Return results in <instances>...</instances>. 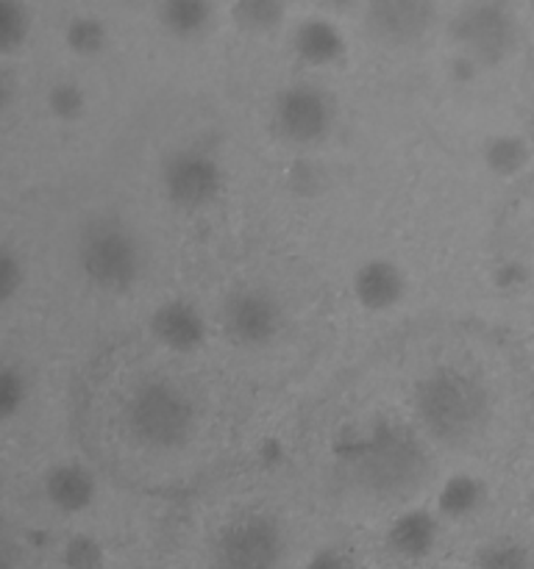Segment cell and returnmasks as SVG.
I'll list each match as a JSON object with an SVG mask.
<instances>
[{"instance_id": "9a60e30c", "label": "cell", "mask_w": 534, "mask_h": 569, "mask_svg": "<svg viewBox=\"0 0 534 569\" xmlns=\"http://www.w3.org/2000/svg\"><path fill=\"white\" fill-rule=\"evenodd\" d=\"M156 14H159V26L165 28V33L189 42L209 31L215 22V6L206 0H167Z\"/></svg>"}, {"instance_id": "44dd1931", "label": "cell", "mask_w": 534, "mask_h": 569, "mask_svg": "<svg viewBox=\"0 0 534 569\" xmlns=\"http://www.w3.org/2000/svg\"><path fill=\"white\" fill-rule=\"evenodd\" d=\"M28 33V11L22 6L0 0V53H11Z\"/></svg>"}, {"instance_id": "cb8c5ba5", "label": "cell", "mask_w": 534, "mask_h": 569, "mask_svg": "<svg viewBox=\"0 0 534 569\" xmlns=\"http://www.w3.org/2000/svg\"><path fill=\"white\" fill-rule=\"evenodd\" d=\"M20 281H22L20 261H17L9 250L0 248V306H3L9 298H14V292L20 289Z\"/></svg>"}, {"instance_id": "7a4b0ae2", "label": "cell", "mask_w": 534, "mask_h": 569, "mask_svg": "<svg viewBox=\"0 0 534 569\" xmlns=\"http://www.w3.org/2000/svg\"><path fill=\"white\" fill-rule=\"evenodd\" d=\"M348 467L362 492L376 500H406L428 481V456L421 439L395 422H378L356 439Z\"/></svg>"}, {"instance_id": "4fadbf2b", "label": "cell", "mask_w": 534, "mask_h": 569, "mask_svg": "<svg viewBox=\"0 0 534 569\" xmlns=\"http://www.w3.org/2000/svg\"><path fill=\"white\" fill-rule=\"evenodd\" d=\"M293 48L306 64L326 67L343 59L345 39L334 22L320 20V17H312V20H304L298 28H295Z\"/></svg>"}, {"instance_id": "277c9868", "label": "cell", "mask_w": 534, "mask_h": 569, "mask_svg": "<svg viewBox=\"0 0 534 569\" xmlns=\"http://www.w3.org/2000/svg\"><path fill=\"white\" fill-rule=\"evenodd\" d=\"M76 250L83 278L103 292H126L145 272L142 239L115 217L89 220Z\"/></svg>"}, {"instance_id": "5bb4252c", "label": "cell", "mask_w": 534, "mask_h": 569, "mask_svg": "<svg viewBox=\"0 0 534 569\" xmlns=\"http://www.w3.org/2000/svg\"><path fill=\"white\" fill-rule=\"evenodd\" d=\"M437 542V520L428 511H409L387 531V545L400 559H423Z\"/></svg>"}, {"instance_id": "d4e9b609", "label": "cell", "mask_w": 534, "mask_h": 569, "mask_svg": "<svg viewBox=\"0 0 534 569\" xmlns=\"http://www.w3.org/2000/svg\"><path fill=\"white\" fill-rule=\"evenodd\" d=\"M50 103H53L56 114L61 117H76L78 111H81L83 100H81V92H78L72 83H65V87H56L53 98H50Z\"/></svg>"}, {"instance_id": "30bf717a", "label": "cell", "mask_w": 534, "mask_h": 569, "mask_svg": "<svg viewBox=\"0 0 534 569\" xmlns=\"http://www.w3.org/2000/svg\"><path fill=\"white\" fill-rule=\"evenodd\" d=\"M437 6L426 0H382L365 11V28L384 48H412L432 31Z\"/></svg>"}, {"instance_id": "2e32d148", "label": "cell", "mask_w": 534, "mask_h": 569, "mask_svg": "<svg viewBox=\"0 0 534 569\" xmlns=\"http://www.w3.org/2000/svg\"><path fill=\"white\" fill-rule=\"evenodd\" d=\"M48 495L59 509L81 511L95 495L92 476L76 465L59 467V470L48 478Z\"/></svg>"}, {"instance_id": "9c48e42d", "label": "cell", "mask_w": 534, "mask_h": 569, "mask_svg": "<svg viewBox=\"0 0 534 569\" xmlns=\"http://www.w3.org/2000/svg\"><path fill=\"white\" fill-rule=\"evenodd\" d=\"M281 306L265 289H234L220 306L222 333L228 342L245 350L267 348L281 333Z\"/></svg>"}, {"instance_id": "ffe728a7", "label": "cell", "mask_w": 534, "mask_h": 569, "mask_svg": "<svg viewBox=\"0 0 534 569\" xmlns=\"http://www.w3.org/2000/svg\"><path fill=\"white\" fill-rule=\"evenodd\" d=\"M484 498V487L476 481V478H451L445 483L443 495H439V511L448 517H467L478 509Z\"/></svg>"}, {"instance_id": "5b68a950", "label": "cell", "mask_w": 534, "mask_h": 569, "mask_svg": "<svg viewBox=\"0 0 534 569\" xmlns=\"http://www.w3.org/2000/svg\"><path fill=\"white\" fill-rule=\"evenodd\" d=\"M451 37L471 64L498 67L515 53L521 28L504 3H467L451 20Z\"/></svg>"}, {"instance_id": "f1b7e54d", "label": "cell", "mask_w": 534, "mask_h": 569, "mask_svg": "<svg viewBox=\"0 0 534 569\" xmlns=\"http://www.w3.org/2000/svg\"><path fill=\"white\" fill-rule=\"evenodd\" d=\"M528 503H532V511H534V492H532V498H528Z\"/></svg>"}, {"instance_id": "83f0119b", "label": "cell", "mask_w": 534, "mask_h": 569, "mask_svg": "<svg viewBox=\"0 0 534 569\" xmlns=\"http://www.w3.org/2000/svg\"><path fill=\"white\" fill-rule=\"evenodd\" d=\"M9 94H11L9 81H6V76H3V72H0V111H3L6 103H9Z\"/></svg>"}, {"instance_id": "e0dca14e", "label": "cell", "mask_w": 534, "mask_h": 569, "mask_svg": "<svg viewBox=\"0 0 534 569\" xmlns=\"http://www.w3.org/2000/svg\"><path fill=\"white\" fill-rule=\"evenodd\" d=\"M532 159L526 139L515 137V133H498L484 142V164L490 172L501 178H512L523 170Z\"/></svg>"}, {"instance_id": "7402d4cb", "label": "cell", "mask_w": 534, "mask_h": 569, "mask_svg": "<svg viewBox=\"0 0 534 569\" xmlns=\"http://www.w3.org/2000/svg\"><path fill=\"white\" fill-rule=\"evenodd\" d=\"M67 39H70V48L78 50V53H98L106 42V33L98 20H76L70 26Z\"/></svg>"}, {"instance_id": "52a82bcc", "label": "cell", "mask_w": 534, "mask_h": 569, "mask_svg": "<svg viewBox=\"0 0 534 569\" xmlns=\"http://www.w3.org/2000/svg\"><path fill=\"white\" fill-rule=\"evenodd\" d=\"M226 178L211 153L200 148H181L161 164V189L176 209L200 211L220 198Z\"/></svg>"}, {"instance_id": "8992f818", "label": "cell", "mask_w": 534, "mask_h": 569, "mask_svg": "<svg viewBox=\"0 0 534 569\" xmlns=\"http://www.w3.org/2000/svg\"><path fill=\"white\" fill-rule=\"evenodd\" d=\"M284 531L265 515H243L211 539V569H281Z\"/></svg>"}, {"instance_id": "4316f807", "label": "cell", "mask_w": 534, "mask_h": 569, "mask_svg": "<svg viewBox=\"0 0 534 569\" xmlns=\"http://www.w3.org/2000/svg\"><path fill=\"white\" fill-rule=\"evenodd\" d=\"M0 569H20V550L3 531H0Z\"/></svg>"}, {"instance_id": "603a6c76", "label": "cell", "mask_w": 534, "mask_h": 569, "mask_svg": "<svg viewBox=\"0 0 534 569\" xmlns=\"http://www.w3.org/2000/svg\"><path fill=\"white\" fill-rule=\"evenodd\" d=\"M22 395H26V383L20 372L11 370L9 365H0V417L14 415L22 403Z\"/></svg>"}, {"instance_id": "d6986e66", "label": "cell", "mask_w": 534, "mask_h": 569, "mask_svg": "<svg viewBox=\"0 0 534 569\" xmlns=\"http://www.w3.org/2000/svg\"><path fill=\"white\" fill-rule=\"evenodd\" d=\"M473 569H534V553L517 539H493L478 548Z\"/></svg>"}, {"instance_id": "484cf974", "label": "cell", "mask_w": 534, "mask_h": 569, "mask_svg": "<svg viewBox=\"0 0 534 569\" xmlns=\"http://www.w3.org/2000/svg\"><path fill=\"white\" fill-rule=\"evenodd\" d=\"M306 569H354V565H350V559L345 550L326 548V550H317V553L312 556Z\"/></svg>"}, {"instance_id": "ac0fdd59", "label": "cell", "mask_w": 534, "mask_h": 569, "mask_svg": "<svg viewBox=\"0 0 534 569\" xmlns=\"http://www.w3.org/2000/svg\"><path fill=\"white\" fill-rule=\"evenodd\" d=\"M284 9L278 0H239L231 6V20L239 31L248 33H273L281 28Z\"/></svg>"}, {"instance_id": "6da1fadb", "label": "cell", "mask_w": 534, "mask_h": 569, "mask_svg": "<svg viewBox=\"0 0 534 569\" xmlns=\"http://www.w3.org/2000/svg\"><path fill=\"white\" fill-rule=\"evenodd\" d=\"M412 406L426 437L445 448L473 445L493 417V400L482 378L456 365L426 372L417 381Z\"/></svg>"}, {"instance_id": "7c38bea8", "label": "cell", "mask_w": 534, "mask_h": 569, "mask_svg": "<svg viewBox=\"0 0 534 569\" xmlns=\"http://www.w3.org/2000/svg\"><path fill=\"white\" fill-rule=\"evenodd\" d=\"M406 289L404 272L387 259H370L356 270L354 295L367 311H387L400 303Z\"/></svg>"}, {"instance_id": "3957f363", "label": "cell", "mask_w": 534, "mask_h": 569, "mask_svg": "<svg viewBox=\"0 0 534 569\" xmlns=\"http://www.w3.org/2000/svg\"><path fill=\"white\" fill-rule=\"evenodd\" d=\"M120 426L148 453L181 450L198 428V403L184 383L165 376L142 378L120 406Z\"/></svg>"}, {"instance_id": "8fae6325", "label": "cell", "mask_w": 534, "mask_h": 569, "mask_svg": "<svg viewBox=\"0 0 534 569\" xmlns=\"http://www.w3.org/2000/svg\"><path fill=\"white\" fill-rule=\"evenodd\" d=\"M150 333L176 353H192L206 339V326L200 311L184 300H167L150 317Z\"/></svg>"}, {"instance_id": "ba28073f", "label": "cell", "mask_w": 534, "mask_h": 569, "mask_svg": "<svg viewBox=\"0 0 534 569\" xmlns=\"http://www.w3.org/2000/svg\"><path fill=\"white\" fill-rule=\"evenodd\" d=\"M334 126V103L315 83H293L273 103V131L289 144L309 148L323 142Z\"/></svg>"}]
</instances>
